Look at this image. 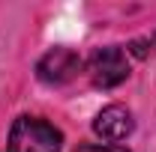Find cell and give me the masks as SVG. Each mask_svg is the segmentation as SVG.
Instances as JSON below:
<instances>
[{"label": "cell", "instance_id": "1", "mask_svg": "<svg viewBox=\"0 0 156 152\" xmlns=\"http://www.w3.org/2000/svg\"><path fill=\"white\" fill-rule=\"evenodd\" d=\"M63 143V134L39 119V116H18L12 122V131H9V152H60Z\"/></svg>", "mask_w": 156, "mask_h": 152}, {"label": "cell", "instance_id": "2", "mask_svg": "<svg viewBox=\"0 0 156 152\" xmlns=\"http://www.w3.org/2000/svg\"><path fill=\"white\" fill-rule=\"evenodd\" d=\"M129 78V57L123 48H102L93 54L90 60V81L102 87V90H111L117 84H123Z\"/></svg>", "mask_w": 156, "mask_h": 152}, {"label": "cell", "instance_id": "3", "mask_svg": "<svg viewBox=\"0 0 156 152\" xmlns=\"http://www.w3.org/2000/svg\"><path fill=\"white\" fill-rule=\"evenodd\" d=\"M78 72H81V57L72 48H54V51H48L39 60V66H36L39 81H45L51 87H60V84L72 81Z\"/></svg>", "mask_w": 156, "mask_h": 152}, {"label": "cell", "instance_id": "4", "mask_svg": "<svg viewBox=\"0 0 156 152\" xmlns=\"http://www.w3.org/2000/svg\"><path fill=\"white\" fill-rule=\"evenodd\" d=\"M135 128V119L129 114V107H123V104H108V107H102L93 119V131L102 137V140H126L129 134Z\"/></svg>", "mask_w": 156, "mask_h": 152}, {"label": "cell", "instance_id": "5", "mask_svg": "<svg viewBox=\"0 0 156 152\" xmlns=\"http://www.w3.org/2000/svg\"><path fill=\"white\" fill-rule=\"evenodd\" d=\"M75 152H129L123 146H99V143H87V146H78Z\"/></svg>", "mask_w": 156, "mask_h": 152}, {"label": "cell", "instance_id": "6", "mask_svg": "<svg viewBox=\"0 0 156 152\" xmlns=\"http://www.w3.org/2000/svg\"><path fill=\"white\" fill-rule=\"evenodd\" d=\"M147 45H150V51H156V36H150V39H147Z\"/></svg>", "mask_w": 156, "mask_h": 152}]
</instances>
